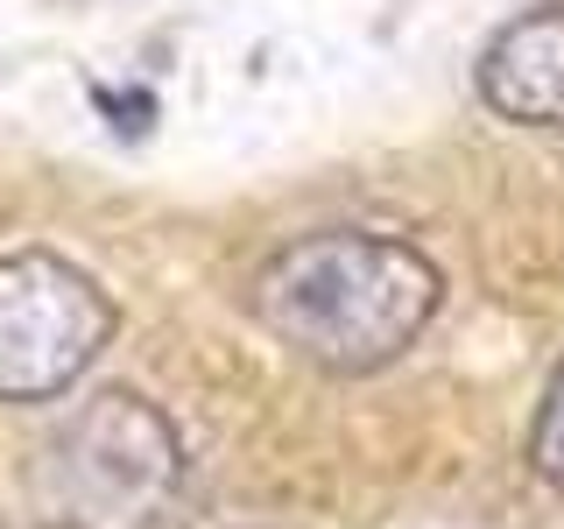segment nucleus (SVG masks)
Here are the masks:
<instances>
[{"label":"nucleus","instance_id":"f257e3e1","mask_svg":"<svg viewBox=\"0 0 564 529\" xmlns=\"http://www.w3.org/2000/svg\"><path fill=\"white\" fill-rule=\"evenodd\" d=\"M437 311V269L388 234H311L254 276V317L290 353L367 375L388 367Z\"/></svg>","mask_w":564,"mask_h":529},{"label":"nucleus","instance_id":"7ed1b4c3","mask_svg":"<svg viewBox=\"0 0 564 529\" xmlns=\"http://www.w3.org/2000/svg\"><path fill=\"white\" fill-rule=\"evenodd\" d=\"M113 311L99 282L57 255L0 261V402H43L99 360Z\"/></svg>","mask_w":564,"mask_h":529},{"label":"nucleus","instance_id":"20e7f679","mask_svg":"<svg viewBox=\"0 0 564 529\" xmlns=\"http://www.w3.org/2000/svg\"><path fill=\"white\" fill-rule=\"evenodd\" d=\"M480 99L522 128H564V8L516 14L480 50Z\"/></svg>","mask_w":564,"mask_h":529},{"label":"nucleus","instance_id":"39448f33","mask_svg":"<svg viewBox=\"0 0 564 529\" xmlns=\"http://www.w3.org/2000/svg\"><path fill=\"white\" fill-rule=\"evenodd\" d=\"M529 466H536L543 487L564 494V360H557V375L536 402V423H529Z\"/></svg>","mask_w":564,"mask_h":529},{"label":"nucleus","instance_id":"f03ea898","mask_svg":"<svg viewBox=\"0 0 564 529\" xmlns=\"http://www.w3.org/2000/svg\"><path fill=\"white\" fill-rule=\"evenodd\" d=\"M184 445L141 396H93L57 423L29 466L50 529H155L170 508Z\"/></svg>","mask_w":564,"mask_h":529}]
</instances>
